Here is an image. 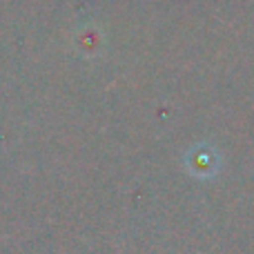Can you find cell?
Instances as JSON below:
<instances>
[{"label": "cell", "instance_id": "obj_1", "mask_svg": "<svg viewBox=\"0 0 254 254\" xmlns=\"http://www.w3.org/2000/svg\"><path fill=\"white\" fill-rule=\"evenodd\" d=\"M188 167L194 172V174H201V176H207L212 170L216 167L214 158H210V152L203 147L198 149H192L188 156Z\"/></svg>", "mask_w": 254, "mask_h": 254}]
</instances>
